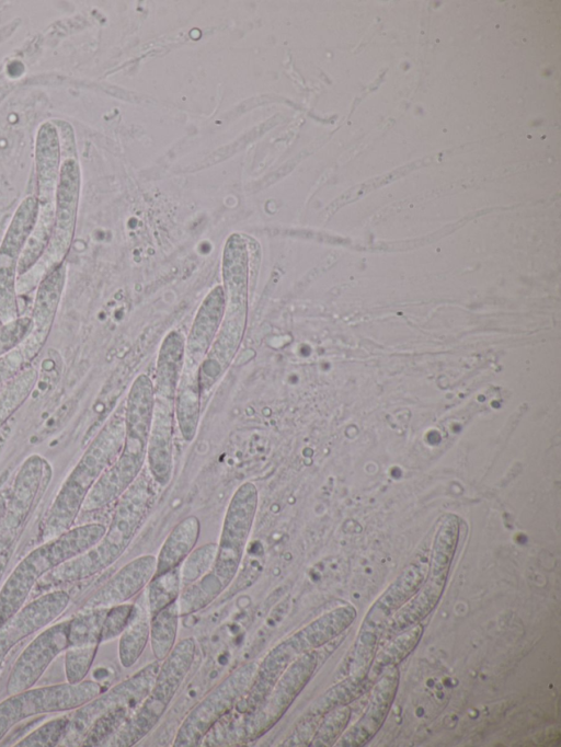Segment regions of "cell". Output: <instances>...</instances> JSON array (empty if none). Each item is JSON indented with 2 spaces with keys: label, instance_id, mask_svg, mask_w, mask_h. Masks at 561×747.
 <instances>
[{
  "label": "cell",
  "instance_id": "cell-1",
  "mask_svg": "<svg viewBox=\"0 0 561 747\" xmlns=\"http://www.w3.org/2000/svg\"><path fill=\"white\" fill-rule=\"evenodd\" d=\"M158 485L147 467L116 499V506L102 539L84 553L60 564L38 582L41 588L73 583L111 566L126 551L150 512Z\"/></svg>",
  "mask_w": 561,
  "mask_h": 747
},
{
  "label": "cell",
  "instance_id": "cell-2",
  "mask_svg": "<svg viewBox=\"0 0 561 747\" xmlns=\"http://www.w3.org/2000/svg\"><path fill=\"white\" fill-rule=\"evenodd\" d=\"M153 407V382L147 375L140 373L127 394L123 448L114 463L90 489L82 510H96L116 501L144 470Z\"/></svg>",
  "mask_w": 561,
  "mask_h": 747
},
{
  "label": "cell",
  "instance_id": "cell-3",
  "mask_svg": "<svg viewBox=\"0 0 561 747\" xmlns=\"http://www.w3.org/2000/svg\"><path fill=\"white\" fill-rule=\"evenodd\" d=\"M124 437V412H119L101 428L61 485L45 519V541L71 528L90 489L117 459Z\"/></svg>",
  "mask_w": 561,
  "mask_h": 747
},
{
  "label": "cell",
  "instance_id": "cell-4",
  "mask_svg": "<svg viewBox=\"0 0 561 747\" xmlns=\"http://www.w3.org/2000/svg\"><path fill=\"white\" fill-rule=\"evenodd\" d=\"M103 524H85L45 541L14 567L0 589V625L18 612L38 581L60 564L84 553L104 536Z\"/></svg>",
  "mask_w": 561,
  "mask_h": 747
},
{
  "label": "cell",
  "instance_id": "cell-5",
  "mask_svg": "<svg viewBox=\"0 0 561 747\" xmlns=\"http://www.w3.org/2000/svg\"><path fill=\"white\" fill-rule=\"evenodd\" d=\"M195 652L196 644L193 637H185L175 643L160 664L154 682L145 699L106 745L130 747L150 733L187 676Z\"/></svg>",
  "mask_w": 561,
  "mask_h": 747
},
{
  "label": "cell",
  "instance_id": "cell-6",
  "mask_svg": "<svg viewBox=\"0 0 561 747\" xmlns=\"http://www.w3.org/2000/svg\"><path fill=\"white\" fill-rule=\"evenodd\" d=\"M423 578L422 568L411 565L373 602L343 663V677L352 675L367 679L373 658L389 619L417 591Z\"/></svg>",
  "mask_w": 561,
  "mask_h": 747
},
{
  "label": "cell",
  "instance_id": "cell-7",
  "mask_svg": "<svg viewBox=\"0 0 561 747\" xmlns=\"http://www.w3.org/2000/svg\"><path fill=\"white\" fill-rule=\"evenodd\" d=\"M459 538V518L446 515L434 536L427 576L421 588L389 619L385 633H399L421 623L437 606Z\"/></svg>",
  "mask_w": 561,
  "mask_h": 747
},
{
  "label": "cell",
  "instance_id": "cell-8",
  "mask_svg": "<svg viewBox=\"0 0 561 747\" xmlns=\"http://www.w3.org/2000/svg\"><path fill=\"white\" fill-rule=\"evenodd\" d=\"M80 187L81 173L76 157L62 158L55 195L51 235L43 256L32 268H36V274L23 292L32 289L48 272L64 263L68 255L75 237Z\"/></svg>",
  "mask_w": 561,
  "mask_h": 747
},
{
  "label": "cell",
  "instance_id": "cell-9",
  "mask_svg": "<svg viewBox=\"0 0 561 747\" xmlns=\"http://www.w3.org/2000/svg\"><path fill=\"white\" fill-rule=\"evenodd\" d=\"M257 665L256 662L243 664L205 696L182 721L173 746H199L215 724L227 715L247 692Z\"/></svg>",
  "mask_w": 561,
  "mask_h": 747
},
{
  "label": "cell",
  "instance_id": "cell-10",
  "mask_svg": "<svg viewBox=\"0 0 561 747\" xmlns=\"http://www.w3.org/2000/svg\"><path fill=\"white\" fill-rule=\"evenodd\" d=\"M259 505L254 483L244 482L233 493L228 504L213 572L226 588L237 576L250 538Z\"/></svg>",
  "mask_w": 561,
  "mask_h": 747
},
{
  "label": "cell",
  "instance_id": "cell-11",
  "mask_svg": "<svg viewBox=\"0 0 561 747\" xmlns=\"http://www.w3.org/2000/svg\"><path fill=\"white\" fill-rule=\"evenodd\" d=\"M100 693L99 682L82 680L11 694L0 703V740L15 724L32 715L78 709Z\"/></svg>",
  "mask_w": 561,
  "mask_h": 747
},
{
  "label": "cell",
  "instance_id": "cell-12",
  "mask_svg": "<svg viewBox=\"0 0 561 747\" xmlns=\"http://www.w3.org/2000/svg\"><path fill=\"white\" fill-rule=\"evenodd\" d=\"M318 664L317 651L307 652L291 663L264 701L254 711L244 715L239 732L240 739L250 743L267 733L307 686Z\"/></svg>",
  "mask_w": 561,
  "mask_h": 747
},
{
  "label": "cell",
  "instance_id": "cell-13",
  "mask_svg": "<svg viewBox=\"0 0 561 747\" xmlns=\"http://www.w3.org/2000/svg\"><path fill=\"white\" fill-rule=\"evenodd\" d=\"M159 668V660L152 662L106 692L100 693L78 708L73 716L69 717L66 731L60 739L62 745L72 746L82 742L92 724L112 710L125 706L135 711L151 689Z\"/></svg>",
  "mask_w": 561,
  "mask_h": 747
},
{
  "label": "cell",
  "instance_id": "cell-14",
  "mask_svg": "<svg viewBox=\"0 0 561 747\" xmlns=\"http://www.w3.org/2000/svg\"><path fill=\"white\" fill-rule=\"evenodd\" d=\"M36 196L25 197L15 209L0 243V324L19 318L18 265L36 223Z\"/></svg>",
  "mask_w": 561,
  "mask_h": 747
},
{
  "label": "cell",
  "instance_id": "cell-15",
  "mask_svg": "<svg viewBox=\"0 0 561 747\" xmlns=\"http://www.w3.org/2000/svg\"><path fill=\"white\" fill-rule=\"evenodd\" d=\"M249 249L248 240L231 234L222 254L225 312L220 332L243 336L248 313Z\"/></svg>",
  "mask_w": 561,
  "mask_h": 747
},
{
  "label": "cell",
  "instance_id": "cell-16",
  "mask_svg": "<svg viewBox=\"0 0 561 747\" xmlns=\"http://www.w3.org/2000/svg\"><path fill=\"white\" fill-rule=\"evenodd\" d=\"M70 619L47 628L21 653L8 679V693L15 694L32 688L53 659L69 647Z\"/></svg>",
  "mask_w": 561,
  "mask_h": 747
},
{
  "label": "cell",
  "instance_id": "cell-17",
  "mask_svg": "<svg viewBox=\"0 0 561 747\" xmlns=\"http://www.w3.org/2000/svg\"><path fill=\"white\" fill-rule=\"evenodd\" d=\"M67 278L64 263L48 272L37 284L32 310L33 327L28 336L18 345L30 365L44 347L56 318Z\"/></svg>",
  "mask_w": 561,
  "mask_h": 747
},
{
  "label": "cell",
  "instance_id": "cell-18",
  "mask_svg": "<svg viewBox=\"0 0 561 747\" xmlns=\"http://www.w3.org/2000/svg\"><path fill=\"white\" fill-rule=\"evenodd\" d=\"M400 680L398 666L386 668L374 682L366 710L340 736L334 746L362 747L368 744L383 725L394 701Z\"/></svg>",
  "mask_w": 561,
  "mask_h": 747
},
{
  "label": "cell",
  "instance_id": "cell-19",
  "mask_svg": "<svg viewBox=\"0 0 561 747\" xmlns=\"http://www.w3.org/2000/svg\"><path fill=\"white\" fill-rule=\"evenodd\" d=\"M70 597L66 591L47 593L23 606L0 625V667L10 650L21 640L44 628L67 608Z\"/></svg>",
  "mask_w": 561,
  "mask_h": 747
},
{
  "label": "cell",
  "instance_id": "cell-20",
  "mask_svg": "<svg viewBox=\"0 0 561 747\" xmlns=\"http://www.w3.org/2000/svg\"><path fill=\"white\" fill-rule=\"evenodd\" d=\"M156 572V556L140 555L125 564L83 605V609L110 608L137 595Z\"/></svg>",
  "mask_w": 561,
  "mask_h": 747
},
{
  "label": "cell",
  "instance_id": "cell-21",
  "mask_svg": "<svg viewBox=\"0 0 561 747\" xmlns=\"http://www.w3.org/2000/svg\"><path fill=\"white\" fill-rule=\"evenodd\" d=\"M174 404L154 399L146 464L159 487H165L172 478Z\"/></svg>",
  "mask_w": 561,
  "mask_h": 747
},
{
  "label": "cell",
  "instance_id": "cell-22",
  "mask_svg": "<svg viewBox=\"0 0 561 747\" xmlns=\"http://www.w3.org/2000/svg\"><path fill=\"white\" fill-rule=\"evenodd\" d=\"M224 312V289L221 286H216L203 300L192 323L185 342V364L199 368L216 337Z\"/></svg>",
  "mask_w": 561,
  "mask_h": 747
},
{
  "label": "cell",
  "instance_id": "cell-23",
  "mask_svg": "<svg viewBox=\"0 0 561 747\" xmlns=\"http://www.w3.org/2000/svg\"><path fill=\"white\" fill-rule=\"evenodd\" d=\"M61 164L59 136L53 122L43 123L35 140V177L37 199H55Z\"/></svg>",
  "mask_w": 561,
  "mask_h": 747
},
{
  "label": "cell",
  "instance_id": "cell-24",
  "mask_svg": "<svg viewBox=\"0 0 561 747\" xmlns=\"http://www.w3.org/2000/svg\"><path fill=\"white\" fill-rule=\"evenodd\" d=\"M356 616L354 606H340L321 614L290 636L301 655L317 651L340 636L355 621Z\"/></svg>",
  "mask_w": 561,
  "mask_h": 747
},
{
  "label": "cell",
  "instance_id": "cell-25",
  "mask_svg": "<svg viewBox=\"0 0 561 747\" xmlns=\"http://www.w3.org/2000/svg\"><path fill=\"white\" fill-rule=\"evenodd\" d=\"M184 360L185 338L181 332L171 331L163 338L157 357L156 400L174 404Z\"/></svg>",
  "mask_w": 561,
  "mask_h": 747
},
{
  "label": "cell",
  "instance_id": "cell-26",
  "mask_svg": "<svg viewBox=\"0 0 561 747\" xmlns=\"http://www.w3.org/2000/svg\"><path fill=\"white\" fill-rule=\"evenodd\" d=\"M198 369L184 363L174 400V417L185 443L194 440L199 424L202 397Z\"/></svg>",
  "mask_w": 561,
  "mask_h": 747
},
{
  "label": "cell",
  "instance_id": "cell-27",
  "mask_svg": "<svg viewBox=\"0 0 561 747\" xmlns=\"http://www.w3.org/2000/svg\"><path fill=\"white\" fill-rule=\"evenodd\" d=\"M199 533L201 521L194 515L187 516L176 524L156 556V572L153 576L180 566L195 548Z\"/></svg>",
  "mask_w": 561,
  "mask_h": 747
},
{
  "label": "cell",
  "instance_id": "cell-28",
  "mask_svg": "<svg viewBox=\"0 0 561 747\" xmlns=\"http://www.w3.org/2000/svg\"><path fill=\"white\" fill-rule=\"evenodd\" d=\"M150 633V613L146 594L134 602L129 620L121 633L118 657L125 668L131 667L141 656Z\"/></svg>",
  "mask_w": 561,
  "mask_h": 747
},
{
  "label": "cell",
  "instance_id": "cell-29",
  "mask_svg": "<svg viewBox=\"0 0 561 747\" xmlns=\"http://www.w3.org/2000/svg\"><path fill=\"white\" fill-rule=\"evenodd\" d=\"M46 461L37 455L27 458L21 467L14 482L10 499L9 513L15 526L25 517L42 482L45 478Z\"/></svg>",
  "mask_w": 561,
  "mask_h": 747
},
{
  "label": "cell",
  "instance_id": "cell-30",
  "mask_svg": "<svg viewBox=\"0 0 561 747\" xmlns=\"http://www.w3.org/2000/svg\"><path fill=\"white\" fill-rule=\"evenodd\" d=\"M397 634V636L376 652L367 675V679L371 685H374L386 668L398 666L413 652L423 635V625L417 623Z\"/></svg>",
  "mask_w": 561,
  "mask_h": 747
},
{
  "label": "cell",
  "instance_id": "cell-31",
  "mask_svg": "<svg viewBox=\"0 0 561 747\" xmlns=\"http://www.w3.org/2000/svg\"><path fill=\"white\" fill-rule=\"evenodd\" d=\"M373 685L368 679H360L348 675L328 688L306 710L305 716L320 721L329 711L358 699Z\"/></svg>",
  "mask_w": 561,
  "mask_h": 747
},
{
  "label": "cell",
  "instance_id": "cell-32",
  "mask_svg": "<svg viewBox=\"0 0 561 747\" xmlns=\"http://www.w3.org/2000/svg\"><path fill=\"white\" fill-rule=\"evenodd\" d=\"M179 618L178 600L150 617L149 641L156 660L162 662L174 647Z\"/></svg>",
  "mask_w": 561,
  "mask_h": 747
},
{
  "label": "cell",
  "instance_id": "cell-33",
  "mask_svg": "<svg viewBox=\"0 0 561 747\" xmlns=\"http://www.w3.org/2000/svg\"><path fill=\"white\" fill-rule=\"evenodd\" d=\"M225 589L219 578L208 572L196 582L184 587L178 598L180 617L202 610L214 601Z\"/></svg>",
  "mask_w": 561,
  "mask_h": 747
},
{
  "label": "cell",
  "instance_id": "cell-34",
  "mask_svg": "<svg viewBox=\"0 0 561 747\" xmlns=\"http://www.w3.org/2000/svg\"><path fill=\"white\" fill-rule=\"evenodd\" d=\"M147 586L146 597L151 617L178 600L182 587L180 566L153 576Z\"/></svg>",
  "mask_w": 561,
  "mask_h": 747
},
{
  "label": "cell",
  "instance_id": "cell-35",
  "mask_svg": "<svg viewBox=\"0 0 561 747\" xmlns=\"http://www.w3.org/2000/svg\"><path fill=\"white\" fill-rule=\"evenodd\" d=\"M106 610L107 608L83 609L70 619L69 647L100 644Z\"/></svg>",
  "mask_w": 561,
  "mask_h": 747
},
{
  "label": "cell",
  "instance_id": "cell-36",
  "mask_svg": "<svg viewBox=\"0 0 561 747\" xmlns=\"http://www.w3.org/2000/svg\"><path fill=\"white\" fill-rule=\"evenodd\" d=\"M352 714L348 704L337 706L324 714L310 740V747H331L346 729Z\"/></svg>",
  "mask_w": 561,
  "mask_h": 747
},
{
  "label": "cell",
  "instance_id": "cell-37",
  "mask_svg": "<svg viewBox=\"0 0 561 747\" xmlns=\"http://www.w3.org/2000/svg\"><path fill=\"white\" fill-rule=\"evenodd\" d=\"M133 712V709L124 706L112 710L100 716L84 735L82 745H106L119 731Z\"/></svg>",
  "mask_w": 561,
  "mask_h": 747
},
{
  "label": "cell",
  "instance_id": "cell-38",
  "mask_svg": "<svg viewBox=\"0 0 561 747\" xmlns=\"http://www.w3.org/2000/svg\"><path fill=\"white\" fill-rule=\"evenodd\" d=\"M217 543L208 542L193 551L180 565L181 584L183 587L196 582L208 573L215 563Z\"/></svg>",
  "mask_w": 561,
  "mask_h": 747
},
{
  "label": "cell",
  "instance_id": "cell-39",
  "mask_svg": "<svg viewBox=\"0 0 561 747\" xmlns=\"http://www.w3.org/2000/svg\"><path fill=\"white\" fill-rule=\"evenodd\" d=\"M99 644L68 647L65 657L67 682L78 683L87 676L95 657Z\"/></svg>",
  "mask_w": 561,
  "mask_h": 747
},
{
  "label": "cell",
  "instance_id": "cell-40",
  "mask_svg": "<svg viewBox=\"0 0 561 747\" xmlns=\"http://www.w3.org/2000/svg\"><path fill=\"white\" fill-rule=\"evenodd\" d=\"M69 722L68 716L58 717L39 726L24 737L16 746L24 747H50L57 745L66 731Z\"/></svg>",
  "mask_w": 561,
  "mask_h": 747
},
{
  "label": "cell",
  "instance_id": "cell-41",
  "mask_svg": "<svg viewBox=\"0 0 561 747\" xmlns=\"http://www.w3.org/2000/svg\"><path fill=\"white\" fill-rule=\"evenodd\" d=\"M31 317H19L0 325V357L16 347L31 333Z\"/></svg>",
  "mask_w": 561,
  "mask_h": 747
},
{
  "label": "cell",
  "instance_id": "cell-42",
  "mask_svg": "<svg viewBox=\"0 0 561 747\" xmlns=\"http://www.w3.org/2000/svg\"><path fill=\"white\" fill-rule=\"evenodd\" d=\"M134 604L124 602L107 608L101 631V642L112 640L124 631Z\"/></svg>",
  "mask_w": 561,
  "mask_h": 747
},
{
  "label": "cell",
  "instance_id": "cell-43",
  "mask_svg": "<svg viewBox=\"0 0 561 747\" xmlns=\"http://www.w3.org/2000/svg\"><path fill=\"white\" fill-rule=\"evenodd\" d=\"M320 721L301 715L291 734L282 746H309Z\"/></svg>",
  "mask_w": 561,
  "mask_h": 747
},
{
  "label": "cell",
  "instance_id": "cell-44",
  "mask_svg": "<svg viewBox=\"0 0 561 747\" xmlns=\"http://www.w3.org/2000/svg\"><path fill=\"white\" fill-rule=\"evenodd\" d=\"M0 391H1V387H0Z\"/></svg>",
  "mask_w": 561,
  "mask_h": 747
}]
</instances>
